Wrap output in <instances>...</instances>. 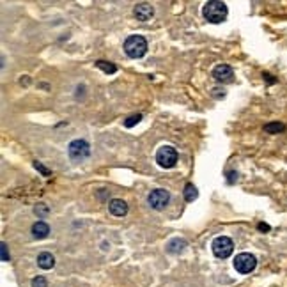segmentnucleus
<instances>
[{
	"label": "nucleus",
	"instance_id": "nucleus-17",
	"mask_svg": "<svg viewBox=\"0 0 287 287\" xmlns=\"http://www.w3.org/2000/svg\"><path fill=\"white\" fill-rule=\"evenodd\" d=\"M140 121H142V115H140V113H137V115H131V117L126 119V121H124V126H126V128H133V126H135V124H138V122H140Z\"/></svg>",
	"mask_w": 287,
	"mask_h": 287
},
{
	"label": "nucleus",
	"instance_id": "nucleus-19",
	"mask_svg": "<svg viewBox=\"0 0 287 287\" xmlns=\"http://www.w3.org/2000/svg\"><path fill=\"white\" fill-rule=\"evenodd\" d=\"M32 287H48V282L45 277H36V279H32Z\"/></svg>",
	"mask_w": 287,
	"mask_h": 287
},
{
	"label": "nucleus",
	"instance_id": "nucleus-10",
	"mask_svg": "<svg viewBox=\"0 0 287 287\" xmlns=\"http://www.w3.org/2000/svg\"><path fill=\"white\" fill-rule=\"evenodd\" d=\"M108 209L113 216H124L128 213V204L122 200V198H112L108 204Z\"/></svg>",
	"mask_w": 287,
	"mask_h": 287
},
{
	"label": "nucleus",
	"instance_id": "nucleus-12",
	"mask_svg": "<svg viewBox=\"0 0 287 287\" xmlns=\"http://www.w3.org/2000/svg\"><path fill=\"white\" fill-rule=\"evenodd\" d=\"M48 234H50V227H48V223H45V222H36L32 225V236L36 239H45V238H48Z\"/></svg>",
	"mask_w": 287,
	"mask_h": 287
},
{
	"label": "nucleus",
	"instance_id": "nucleus-18",
	"mask_svg": "<svg viewBox=\"0 0 287 287\" xmlns=\"http://www.w3.org/2000/svg\"><path fill=\"white\" fill-rule=\"evenodd\" d=\"M34 213H36L37 216H46V214H48V207H46L45 204H37V206L34 207Z\"/></svg>",
	"mask_w": 287,
	"mask_h": 287
},
{
	"label": "nucleus",
	"instance_id": "nucleus-3",
	"mask_svg": "<svg viewBox=\"0 0 287 287\" xmlns=\"http://www.w3.org/2000/svg\"><path fill=\"white\" fill-rule=\"evenodd\" d=\"M211 250H213L214 257L227 259V257H231V254L234 252V243H232L231 238H227V236H218V238H214L213 243H211Z\"/></svg>",
	"mask_w": 287,
	"mask_h": 287
},
{
	"label": "nucleus",
	"instance_id": "nucleus-20",
	"mask_svg": "<svg viewBox=\"0 0 287 287\" xmlns=\"http://www.w3.org/2000/svg\"><path fill=\"white\" fill-rule=\"evenodd\" d=\"M0 247H2V261H4V263H7V261H9L7 245H5V243H2V245H0Z\"/></svg>",
	"mask_w": 287,
	"mask_h": 287
},
{
	"label": "nucleus",
	"instance_id": "nucleus-22",
	"mask_svg": "<svg viewBox=\"0 0 287 287\" xmlns=\"http://www.w3.org/2000/svg\"><path fill=\"white\" fill-rule=\"evenodd\" d=\"M259 229H263V231H268L270 227H268V225H263V223H261V225H259Z\"/></svg>",
	"mask_w": 287,
	"mask_h": 287
},
{
	"label": "nucleus",
	"instance_id": "nucleus-7",
	"mask_svg": "<svg viewBox=\"0 0 287 287\" xmlns=\"http://www.w3.org/2000/svg\"><path fill=\"white\" fill-rule=\"evenodd\" d=\"M169 200H170V193L167 190H163V188H156V190H153L147 195V204L156 211L165 209Z\"/></svg>",
	"mask_w": 287,
	"mask_h": 287
},
{
	"label": "nucleus",
	"instance_id": "nucleus-16",
	"mask_svg": "<svg viewBox=\"0 0 287 287\" xmlns=\"http://www.w3.org/2000/svg\"><path fill=\"white\" fill-rule=\"evenodd\" d=\"M264 131H268V133H279V131H284V124H279V122H271V124L264 126Z\"/></svg>",
	"mask_w": 287,
	"mask_h": 287
},
{
	"label": "nucleus",
	"instance_id": "nucleus-8",
	"mask_svg": "<svg viewBox=\"0 0 287 287\" xmlns=\"http://www.w3.org/2000/svg\"><path fill=\"white\" fill-rule=\"evenodd\" d=\"M213 77L216 82L225 84V82H232V78H234V71H232V68L229 64H218L213 69Z\"/></svg>",
	"mask_w": 287,
	"mask_h": 287
},
{
	"label": "nucleus",
	"instance_id": "nucleus-14",
	"mask_svg": "<svg viewBox=\"0 0 287 287\" xmlns=\"http://www.w3.org/2000/svg\"><path fill=\"white\" fill-rule=\"evenodd\" d=\"M198 197V191L197 188H195L191 183H188V185L185 186V198L188 200V202H191V200H195V198Z\"/></svg>",
	"mask_w": 287,
	"mask_h": 287
},
{
	"label": "nucleus",
	"instance_id": "nucleus-13",
	"mask_svg": "<svg viewBox=\"0 0 287 287\" xmlns=\"http://www.w3.org/2000/svg\"><path fill=\"white\" fill-rule=\"evenodd\" d=\"M185 248H186V241L185 239H179V238H174L172 241H169V245H167V252H169V254H181Z\"/></svg>",
	"mask_w": 287,
	"mask_h": 287
},
{
	"label": "nucleus",
	"instance_id": "nucleus-9",
	"mask_svg": "<svg viewBox=\"0 0 287 287\" xmlns=\"http://www.w3.org/2000/svg\"><path fill=\"white\" fill-rule=\"evenodd\" d=\"M133 14H135V18H137V20H140V21H147V20H151V18H153V14H154V7H153V5H151V4H147V2H142V4L135 5Z\"/></svg>",
	"mask_w": 287,
	"mask_h": 287
},
{
	"label": "nucleus",
	"instance_id": "nucleus-15",
	"mask_svg": "<svg viewBox=\"0 0 287 287\" xmlns=\"http://www.w3.org/2000/svg\"><path fill=\"white\" fill-rule=\"evenodd\" d=\"M96 66L101 69V71H105L106 75H112V73H115V71H117V68H115V66H113V64H106L105 61H97Z\"/></svg>",
	"mask_w": 287,
	"mask_h": 287
},
{
	"label": "nucleus",
	"instance_id": "nucleus-11",
	"mask_svg": "<svg viewBox=\"0 0 287 287\" xmlns=\"http://www.w3.org/2000/svg\"><path fill=\"white\" fill-rule=\"evenodd\" d=\"M37 266H39L41 270H52V268L55 266V257H53L50 252H41V254L37 255Z\"/></svg>",
	"mask_w": 287,
	"mask_h": 287
},
{
	"label": "nucleus",
	"instance_id": "nucleus-21",
	"mask_svg": "<svg viewBox=\"0 0 287 287\" xmlns=\"http://www.w3.org/2000/svg\"><path fill=\"white\" fill-rule=\"evenodd\" d=\"M36 169H39L41 172H43V174H45V176H48V170H46L45 167L41 165V163H37V162H36Z\"/></svg>",
	"mask_w": 287,
	"mask_h": 287
},
{
	"label": "nucleus",
	"instance_id": "nucleus-4",
	"mask_svg": "<svg viewBox=\"0 0 287 287\" xmlns=\"http://www.w3.org/2000/svg\"><path fill=\"white\" fill-rule=\"evenodd\" d=\"M156 162L162 169H172L178 163V151L172 146H162L156 151Z\"/></svg>",
	"mask_w": 287,
	"mask_h": 287
},
{
	"label": "nucleus",
	"instance_id": "nucleus-5",
	"mask_svg": "<svg viewBox=\"0 0 287 287\" xmlns=\"http://www.w3.org/2000/svg\"><path fill=\"white\" fill-rule=\"evenodd\" d=\"M255 266H257V259H255V255L248 254V252H241L234 257V270L241 275L252 273Z\"/></svg>",
	"mask_w": 287,
	"mask_h": 287
},
{
	"label": "nucleus",
	"instance_id": "nucleus-6",
	"mask_svg": "<svg viewBox=\"0 0 287 287\" xmlns=\"http://www.w3.org/2000/svg\"><path fill=\"white\" fill-rule=\"evenodd\" d=\"M68 154H69V158H71L73 162H84V160H87V158H89L91 146L85 140H80V138H77V140H73L68 146Z\"/></svg>",
	"mask_w": 287,
	"mask_h": 287
},
{
	"label": "nucleus",
	"instance_id": "nucleus-1",
	"mask_svg": "<svg viewBox=\"0 0 287 287\" xmlns=\"http://www.w3.org/2000/svg\"><path fill=\"white\" fill-rule=\"evenodd\" d=\"M202 14L209 23H222V21L227 20L229 9H227L225 2H220V0H209V2L204 4Z\"/></svg>",
	"mask_w": 287,
	"mask_h": 287
},
{
	"label": "nucleus",
	"instance_id": "nucleus-2",
	"mask_svg": "<svg viewBox=\"0 0 287 287\" xmlns=\"http://www.w3.org/2000/svg\"><path fill=\"white\" fill-rule=\"evenodd\" d=\"M124 52L131 59H140L147 53V41L142 36H130L124 41Z\"/></svg>",
	"mask_w": 287,
	"mask_h": 287
}]
</instances>
